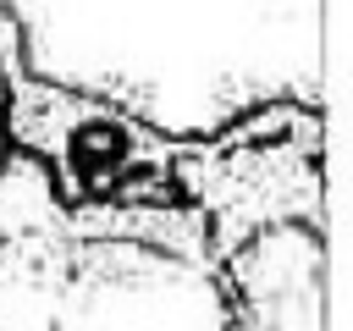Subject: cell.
<instances>
[{
  "label": "cell",
  "instance_id": "6da1fadb",
  "mask_svg": "<svg viewBox=\"0 0 353 331\" xmlns=\"http://www.w3.org/2000/svg\"><path fill=\"white\" fill-rule=\"evenodd\" d=\"M0 61L11 88L0 127L50 166V182L72 210H182V149L99 99L28 77L11 50Z\"/></svg>",
  "mask_w": 353,
  "mask_h": 331
}]
</instances>
